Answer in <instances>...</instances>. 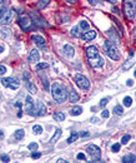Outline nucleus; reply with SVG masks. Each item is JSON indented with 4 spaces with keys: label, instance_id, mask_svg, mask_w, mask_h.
<instances>
[{
    "label": "nucleus",
    "instance_id": "nucleus-52",
    "mask_svg": "<svg viewBox=\"0 0 136 163\" xmlns=\"http://www.w3.org/2000/svg\"><path fill=\"white\" fill-rule=\"evenodd\" d=\"M58 162H61V163H64V162H67V161H65V159H63V158H59V159H58Z\"/></svg>",
    "mask_w": 136,
    "mask_h": 163
},
{
    "label": "nucleus",
    "instance_id": "nucleus-53",
    "mask_svg": "<svg viewBox=\"0 0 136 163\" xmlns=\"http://www.w3.org/2000/svg\"><path fill=\"white\" fill-rule=\"evenodd\" d=\"M3 52H4V46L0 44V53H3Z\"/></svg>",
    "mask_w": 136,
    "mask_h": 163
},
{
    "label": "nucleus",
    "instance_id": "nucleus-46",
    "mask_svg": "<svg viewBox=\"0 0 136 163\" xmlns=\"http://www.w3.org/2000/svg\"><path fill=\"white\" fill-rule=\"evenodd\" d=\"M126 84H127V87H132V85H134V82H132L131 79H129V80L126 82Z\"/></svg>",
    "mask_w": 136,
    "mask_h": 163
},
{
    "label": "nucleus",
    "instance_id": "nucleus-20",
    "mask_svg": "<svg viewBox=\"0 0 136 163\" xmlns=\"http://www.w3.org/2000/svg\"><path fill=\"white\" fill-rule=\"evenodd\" d=\"M25 85H26V89L29 90V92H30L31 94H35V93L38 92L36 85H35V84H33V83H31V82H29V80H28V82H26V84H25Z\"/></svg>",
    "mask_w": 136,
    "mask_h": 163
},
{
    "label": "nucleus",
    "instance_id": "nucleus-2",
    "mask_svg": "<svg viewBox=\"0 0 136 163\" xmlns=\"http://www.w3.org/2000/svg\"><path fill=\"white\" fill-rule=\"evenodd\" d=\"M124 13L129 20H134L136 16V0H124Z\"/></svg>",
    "mask_w": 136,
    "mask_h": 163
},
{
    "label": "nucleus",
    "instance_id": "nucleus-33",
    "mask_svg": "<svg viewBox=\"0 0 136 163\" xmlns=\"http://www.w3.org/2000/svg\"><path fill=\"white\" fill-rule=\"evenodd\" d=\"M109 100H110V98H102V99H101V102L99 103V107H100V108H104V107H105L107 103H109Z\"/></svg>",
    "mask_w": 136,
    "mask_h": 163
},
{
    "label": "nucleus",
    "instance_id": "nucleus-11",
    "mask_svg": "<svg viewBox=\"0 0 136 163\" xmlns=\"http://www.w3.org/2000/svg\"><path fill=\"white\" fill-rule=\"evenodd\" d=\"M0 37H1L4 40H10L13 37V30L9 28V25H4L1 29H0Z\"/></svg>",
    "mask_w": 136,
    "mask_h": 163
},
{
    "label": "nucleus",
    "instance_id": "nucleus-50",
    "mask_svg": "<svg viewBox=\"0 0 136 163\" xmlns=\"http://www.w3.org/2000/svg\"><path fill=\"white\" fill-rule=\"evenodd\" d=\"M3 138H4V132L0 129V139H3Z\"/></svg>",
    "mask_w": 136,
    "mask_h": 163
},
{
    "label": "nucleus",
    "instance_id": "nucleus-1",
    "mask_svg": "<svg viewBox=\"0 0 136 163\" xmlns=\"http://www.w3.org/2000/svg\"><path fill=\"white\" fill-rule=\"evenodd\" d=\"M51 94H53V98L56 103L61 104L64 103L65 100L67 99V90H66V87L61 84V83H54L51 85Z\"/></svg>",
    "mask_w": 136,
    "mask_h": 163
},
{
    "label": "nucleus",
    "instance_id": "nucleus-15",
    "mask_svg": "<svg viewBox=\"0 0 136 163\" xmlns=\"http://www.w3.org/2000/svg\"><path fill=\"white\" fill-rule=\"evenodd\" d=\"M95 37H96V31H94V30H88V31H85L84 34H81V39L85 42L94 40Z\"/></svg>",
    "mask_w": 136,
    "mask_h": 163
},
{
    "label": "nucleus",
    "instance_id": "nucleus-27",
    "mask_svg": "<svg viewBox=\"0 0 136 163\" xmlns=\"http://www.w3.org/2000/svg\"><path fill=\"white\" fill-rule=\"evenodd\" d=\"M80 28L83 29L84 31L90 30V25H89V23H88L86 20H81V21H80Z\"/></svg>",
    "mask_w": 136,
    "mask_h": 163
},
{
    "label": "nucleus",
    "instance_id": "nucleus-44",
    "mask_svg": "<svg viewBox=\"0 0 136 163\" xmlns=\"http://www.w3.org/2000/svg\"><path fill=\"white\" fill-rule=\"evenodd\" d=\"M79 136H80V137H88L89 132H81V133H79Z\"/></svg>",
    "mask_w": 136,
    "mask_h": 163
},
{
    "label": "nucleus",
    "instance_id": "nucleus-48",
    "mask_svg": "<svg viewBox=\"0 0 136 163\" xmlns=\"http://www.w3.org/2000/svg\"><path fill=\"white\" fill-rule=\"evenodd\" d=\"M112 12H114V13H116V14H117V13H119V14H120V10H119V9H117V8H116V6H114V8H112Z\"/></svg>",
    "mask_w": 136,
    "mask_h": 163
},
{
    "label": "nucleus",
    "instance_id": "nucleus-6",
    "mask_svg": "<svg viewBox=\"0 0 136 163\" xmlns=\"http://www.w3.org/2000/svg\"><path fill=\"white\" fill-rule=\"evenodd\" d=\"M88 153L90 154L92 158V161H90V162H99L100 158H101V149H100L98 146H95V144H90V146L88 147Z\"/></svg>",
    "mask_w": 136,
    "mask_h": 163
},
{
    "label": "nucleus",
    "instance_id": "nucleus-45",
    "mask_svg": "<svg viewBox=\"0 0 136 163\" xmlns=\"http://www.w3.org/2000/svg\"><path fill=\"white\" fill-rule=\"evenodd\" d=\"M131 65H132V61H130V63H125L124 64V69H126V68L129 67V68H130L131 67Z\"/></svg>",
    "mask_w": 136,
    "mask_h": 163
},
{
    "label": "nucleus",
    "instance_id": "nucleus-5",
    "mask_svg": "<svg viewBox=\"0 0 136 163\" xmlns=\"http://www.w3.org/2000/svg\"><path fill=\"white\" fill-rule=\"evenodd\" d=\"M18 24H19V27L23 29L24 31H30L31 29H33V20L30 19L29 16H19V19H18Z\"/></svg>",
    "mask_w": 136,
    "mask_h": 163
},
{
    "label": "nucleus",
    "instance_id": "nucleus-4",
    "mask_svg": "<svg viewBox=\"0 0 136 163\" xmlns=\"http://www.w3.org/2000/svg\"><path fill=\"white\" fill-rule=\"evenodd\" d=\"M74 80H75V84H76L80 89H83V90H89L90 89V82H89V79L85 77V75L75 74Z\"/></svg>",
    "mask_w": 136,
    "mask_h": 163
},
{
    "label": "nucleus",
    "instance_id": "nucleus-24",
    "mask_svg": "<svg viewBox=\"0 0 136 163\" xmlns=\"http://www.w3.org/2000/svg\"><path fill=\"white\" fill-rule=\"evenodd\" d=\"M81 113H83V107H74L73 109L70 110V114L74 115V117H75V115L81 114Z\"/></svg>",
    "mask_w": 136,
    "mask_h": 163
},
{
    "label": "nucleus",
    "instance_id": "nucleus-56",
    "mask_svg": "<svg viewBox=\"0 0 136 163\" xmlns=\"http://www.w3.org/2000/svg\"><path fill=\"white\" fill-rule=\"evenodd\" d=\"M134 75H135V77H136V69H135V72H134Z\"/></svg>",
    "mask_w": 136,
    "mask_h": 163
},
{
    "label": "nucleus",
    "instance_id": "nucleus-10",
    "mask_svg": "<svg viewBox=\"0 0 136 163\" xmlns=\"http://www.w3.org/2000/svg\"><path fill=\"white\" fill-rule=\"evenodd\" d=\"M13 16H14L13 10L8 9L4 14H3V16L0 18V24H1V25H9L13 21Z\"/></svg>",
    "mask_w": 136,
    "mask_h": 163
},
{
    "label": "nucleus",
    "instance_id": "nucleus-39",
    "mask_svg": "<svg viewBox=\"0 0 136 163\" xmlns=\"http://www.w3.org/2000/svg\"><path fill=\"white\" fill-rule=\"evenodd\" d=\"M101 117H102V118H109V117H110V112H109V110H106V109H105V110H102Z\"/></svg>",
    "mask_w": 136,
    "mask_h": 163
},
{
    "label": "nucleus",
    "instance_id": "nucleus-38",
    "mask_svg": "<svg viewBox=\"0 0 136 163\" xmlns=\"http://www.w3.org/2000/svg\"><path fill=\"white\" fill-rule=\"evenodd\" d=\"M41 157V153L40 152H33V154H31V158L36 159V158H40Z\"/></svg>",
    "mask_w": 136,
    "mask_h": 163
},
{
    "label": "nucleus",
    "instance_id": "nucleus-47",
    "mask_svg": "<svg viewBox=\"0 0 136 163\" xmlns=\"http://www.w3.org/2000/svg\"><path fill=\"white\" fill-rule=\"evenodd\" d=\"M24 78L26 79V80H29V78H30V74H29V73H24Z\"/></svg>",
    "mask_w": 136,
    "mask_h": 163
},
{
    "label": "nucleus",
    "instance_id": "nucleus-49",
    "mask_svg": "<svg viewBox=\"0 0 136 163\" xmlns=\"http://www.w3.org/2000/svg\"><path fill=\"white\" fill-rule=\"evenodd\" d=\"M66 3H69V4H75L76 3V0H65Z\"/></svg>",
    "mask_w": 136,
    "mask_h": 163
},
{
    "label": "nucleus",
    "instance_id": "nucleus-3",
    "mask_svg": "<svg viewBox=\"0 0 136 163\" xmlns=\"http://www.w3.org/2000/svg\"><path fill=\"white\" fill-rule=\"evenodd\" d=\"M104 50L105 53L109 55V58H111L112 60H119L120 59V52L117 49V46L114 44L111 40H106L104 44Z\"/></svg>",
    "mask_w": 136,
    "mask_h": 163
},
{
    "label": "nucleus",
    "instance_id": "nucleus-43",
    "mask_svg": "<svg viewBox=\"0 0 136 163\" xmlns=\"http://www.w3.org/2000/svg\"><path fill=\"white\" fill-rule=\"evenodd\" d=\"M88 1H89V4H91V5H96L100 0H88Z\"/></svg>",
    "mask_w": 136,
    "mask_h": 163
},
{
    "label": "nucleus",
    "instance_id": "nucleus-22",
    "mask_svg": "<svg viewBox=\"0 0 136 163\" xmlns=\"http://www.w3.org/2000/svg\"><path fill=\"white\" fill-rule=\"evenodd\" d=\"M61 134H63V129L61 128H58L55 130V134L53 136V138H51V143H55L56 140H58L60 137H61Z\"/></svg>",
    "mask_w": 136,
    "mask_h": 163
},
{
    "label": "nucleus",
    "instance_id": "nucleus-17",
    "mask_svg": "<svg viewBox=\"0 0 136 163\" xmlns=\"http://www.w3.org/2000/svg\"><path fill=\"white\" fill-rule=\"evenodd\" d=\"M64 53H65V55L66 57H69V58H73L74 57V54H75V49H74V46L73 45H70V44H65L64 45Z\"/></svg>",
    "mask_w": 136,
    "mask_h": 163
},
{
    "label": "nucleus",
    "instance_id": "nucleus-42",
    "mask_svg": "<svg viewBox=\"0 0 136 163\" xmlns=\"http://www.w3.org/2000/svg\"><path fill=\"white\" fill-rule=\"evenodd\" d=\"M76 158H77V159H81V161H85V159H86V157H85L84 153H79V154L76 155Z\"/></svg>",
    "mask_w": 136,
    "mask_h": 163
},
{
    "label": "nucleus",
    "instance_id": "nucleus-58",
    "mask_svg": "<svg viewBox=\"0 0 136 163\" xmlns=\"http://www.w3.org/2000/svg\"><path fill=\"white\" fill-rule=\"evenodd\" d=\"M0 99H1V95H0Z\"/></svg>",
    "mask_w": 136,
    "mask_h": 163
},
{
    "label": "nucleus",
    "instance_id": "nucleus-12",
    "mask_svg": "<svg viewBox=\"0 0 136 163\" xmlns=\"http://www.w3.org/2000/svg\"><path fill=\"white\" fill-rule=\"evenodd\" d=\"M35 112H36V115H39V117H42V115L46 114L48 109H46V106L41 100H38V102L35 103Z\"/></svg>",
    "mask_w": 136,
    "mask_h": 163
},
{
    "label": "nucleus",
    "instance_id": "nucleus-30",
    "mask_svg": "<svg viewBox=\"0 0 136 163\" xmlns=\"http://www.w3.org/2000/svg\"><path fill=\"white\" fill-rule=\"evenodd\" d=\"M114 113H115L116 115H121L124 114V108L121 106H116L115 108H114Z\"/></svg>",
    "mask_w": 136,
    "mask_h": 163
},
{
    "label": "nucleus",
    "instance_id": "nucleus-34",
    "mask_svg": "<svg viewBox=\"0 0 136 163\" xmlns=\"http://www.w3.org/2000/svg\"><path fill=\"white\" fill-rule=\"evenodd\" d=\"M130 139H131V137H130V136H129V134H125L123 138H121V144H127Z\"/></svg>",
    "mask_w": 136,
    "mask_h": 163
},
{
    "label": "nucleus",
    "instance_id": "nucleus-19",
    "mask_svg": "<svg viewBox=\"0 0 136 163\" xmlns=\"http://www.w3.org/2000/svg\"><path fill=\"white\" fill-rule=\"evenodd\" d=\"M121 162L124 163H135L136 162V157L134 154H126L121 158Z\"/></svg>",
    "mask_w": 136,
    "mask_h": 163
},
{
    "label": "nucleus",
    "instance_id": "nucleus-32",
    "mask_svg": "<svg viewBox=\"0 0 136 163\" xmlns=\"http://www.w3.org/2000/svg\"><path fill=\"white\" fill-rule=\"evenodd\" d=\"M49 68V64L48 63H39L36 65V69L38 70H44V69H48Z\"/></svg>",
    "mask_w": 136,
    "mask_h": 163
},
{
    "label": "nucleus",
    "instance_id": "nucleus-7",
    "mask_svg": "<svg viewBox=\"0 0 136 163\" xmlns=\"http://www.w3.org/2000/svg\"><path fill=\"white\" fill-rule=\"evenodd\" d=\"M25 112H26V113L29 114V115H33V117H35V115H36L34 100H33V98H31L30 95H28L26 99H25Z\"/></svg>",
    "mask_w": 136,
    "mask_h": 163
},
{
    "label": "nucleus",
    "instance_id": "nucleus-55",
    "mask_svg": "<svg viewBox=\"0 0 136 163\" xmlns=\"http://www.w3.org/2000/svg\"><path fill=\"white\" fill-rule=\"evenodd\" d=\"M134 35H135V39H136V28L134 29Z\"/></svg>",
    "mask_w": 136,
    "mask_h": 163
},
{
    "label": "nucleus",
    "instance_id": "nucleus-37",
    "mask_svg": "<svg viewBox=\"0 0 136 163\" xmlns=\"http://www.w3.org/2000/svg\"><path fill=\"white\" fill-rule=\"evenodd\" d=\"M0 159H1L3 162H5V163L10 162V158H9V155H6V154H1V155H0Z\"/></svg>",
    "mask_w": 136,
    "mask_h": 163
},
{
    "label": "nucleus",
    "instance_id": "nucleus-26",
    "mask_svg": "<svg viewBox=\"0 0 136 163\" xmlns=\"http://www.w3.org/2000/svg\"><path fill=\"white\" fill-rule=\"evenodd\" d=\"M51 1V0H39V4H38V8L39 9H44L45 6H48L49 5V3Z\"/></svg>",
    "mask_w": 136,
    "mask_h": 163
},
{
    "label": "nucleus",
    "instance_id": "nucleus-28",
    "mask_svg": "<svg viewBox=\"0 0 136 163\" xmlns=\"http://www.w3.org/2000/svg\"><path fill=\"white\" fill-rule=\"evenodd\" d=\"M71 35L75 38H81V34H80V29H79L77 27L73 28V30H71Z\"/></svg>",
    "mask_w": 136,
    "mask_h": 163
},
{
    "label": "nucleus",
    "instance_id": "nucleus-16",
    "mask_svg": "<svg viewBox=\"0 0 136 163\" xmlns=\"http://www.w3.org/2000/svg\"><path fill=\"white\" fill-rule=\"evenodd\" d=\"M80 100V95H79V93L76 92V90L74 89H70L69 90V102L71 103H76Z\"/></svg>",
    "mask_w": 136,
    "mask_h": 163
},
{
    "label": "nucleus",
    "instance_id": "nucleus-23",
    "mask_svg": "<svg viewBox=\"0 0 136 163\" xmlns=\"http://www.w3.org/2000/svg\"><path fill=\"white\" fill-rule=\"evenodd\" d=\"M79 133H76V132H71V136L69 137V138H67V140H66V143L67 144H71V143H74L75 140H76L77 138H79Z\"/></svg>",
    "mask_w": 136,
    "mask_h": 163
},
{
    "label": "nucleus",
    "instance_id": "nucleus-51",
    "mask_svg": "<svg viewBox=\"0 0 136 163\" xmlns=\"http://www.w3.org/2000/svg\"><path fill=\"white\" fill-rule=\"evenodd\" d=\"M91 122H92V123H95V122H98V118H96V117H94V118H91Z\"/></svg>",
    "mask_w": 136,
    "mask_h": 163
},
{
    "label": "nucleus",
    "instance_id": "nucleus-36",
    "mask_svg": "<svg viewBox=\"0 0 136 163\" xmlns=\"http://www.w3.org/2000/svg\"><path fill=\"white\" fill-rule=\"evenodd\" d=\"M38 148H39V144L35 143V142H33V143L29 144V151H36Z\"/></svg>",
    "mask_w": 136,
    "mask_h": 163
},
{
    "label": "nucleus",
    "instance_id": "nucleus-35",
    "mask_svg": "<svg viewBox=\"0 0 136 163\" xmlns=\"http://www.w3.org/2000/svg\"><path fill=\"white\" fill-rule=\"evenodd\" d=\"M120 148H121V144H120V143H115V144H112L111 151L116 153V152H119V151H120Z\"/></svg>",
    "mask_w": 136,
    "mask_h": 163
},
{
    "label": "nucleus",
    "instance_id": "nucleus-13",
    "mask_svg": "<svg viewBox=\"0 0 136 163\" xmlns=\"http://www.w3.org/2000/svg\"><path fill=\"white\" fill-rule=\"evenodd\" d=\"M31 40H33L35 44L39 46V48H42V46H45V45H46L45 38L42 37V35H40V34H34L33 37H31Z\"/></svg>",
    "mask_w": 136,
    "mask_h": 163
},
{
    "label": "nucleus",
    "instance_id": "nucleus-57",
    "mask_svg": "<svg viewBox=\"0 0 136 163\" xmlns=\"http://www.w3.org/2000/svg\"><path fill=\"white\" fill-rule=\"evenodd\" d=\"M5 1V0H0V3H4Z\"/></svg>",
    "mask_w": 136,
    "mask_h": 163
},
{
    "label": "nucleus",
    "instance_id": "nucleus-41",
    "mask_svg": "<svg viewBox=\"0 0 136 163\" xmlns=\"http://www.w3.org/2000/svg\"><path fill=\"white\" fill-rule=\"evenodd\" d=\"M6 73V67L5 65H0V75L5 74Z\"/></svg>",
    "mask_w": 136,
    "mask_h": 163
},
{
    "label": "nucleus",
    "instance_id": "nucleus-8",
    "mask_svg": "<svg viewBox=\"0 0 136 163\" xmlns=\"http://www.w3.org/2000/svg\"><path fill=\"white\" fill-rule=\"evenodd\" d=\"M1 84L4 87H6V88H10V89L15 90V89L19 88L20 83H19V80H16L15 78H3L1 79Z\"/></svg>",
    "mask_w": 136,
    "mask_h": 163
},
{
    "label": "nucleus",
    "instance_id": "nucleus-40",
    "mask_svg": "<svg viewBox=\"0 0 136 163\" xmlns=\"http://www.w3.org/2000/svg\"><path fill=\"white\" fill-rule=\"evenodd\" d=\"M42 83H44V87L46 90H49V84H48V79H46V77H42Z\"/></svg>",
    "mask_w": 136,
    "mask_h": 163
},
{
    "label": "nucleus",
    "instance_id": "nucleus-31",
    "mask_svg": "<svg viewBox=\"0 0 136 163\" xmlns=\"http://www.w3.org/2000/svg\"><path fill=\"white\" fill-rule=\"evenodd\" d=\"M124 106L125 107H131L132 106V98L131 97H125L124 98Z\"/></svg>",
    "mask_w": 136,
    "mask_h": 163
},
{
    "label": "nucleus",
    "instance_id": "nucleus-18",
    "mask_svg": "<svg viewBox=\"0 0 136 163\" xmlns=\"http://www.w3.org/2000/svg\"><path fill=\"white\" fill-rule=\"evenodd\" d=\"M96 54H99V50L96 49V46L91 45V46H88V48H86V55H88V58H91V57L96 55Z\"/></svg>",
    "mask_w": 136,
    "mask_h": 163
},
{
    "label": "nucleus",
    "instance_id": "nucleus-21",
    "mask_svg": "<svg viewBox=\"0 0 136 163\" xmlns=\"http://www.w3.org/2000/svg\"><path fill=\"white\" fill-rule=\"evenodd\" d=\"M24 136H25L24 129H18V130H15V133H14V138L16 140H21L24 138Z\"/></svg>",
    "mask_w": 136,
    "mask_h": 163
},
{
    "label": "nucleus",
    "instance_id": "nucleus-54",
    "mask_svg": "<svg viewBox=\"0 0 136 163\" xmlns=\"http://www.w3.org/2000/svg\"><path fill=\"white\" fill-rule=\"evenodd\" d=\"M107 1H109V3H111V4H115V3H116V0H107Z\"/></svg>",
    "mask_w": 136,
    "mask_h": 163
},
{
    "label": "nucleus",
    "instance_id": "nucleus-25",
    "mask_svg": "<svg viewBox=\"0 0 136 163\" xmlns=\"http://www.w3.org/2000/svg\"><path fill=\"white\" fill-rule=\"evenodd\" d=\"M53 118H54V121H58V122H63L64 119H65V114L64 113H54V115H53Z\"/></svg>",
    "mask_w": 136,
    "mask_h": 163
},
{
    "label": "nucleus",
    "instance_id": "nucleus-14",
    "mask_svg": "<svg viewBox=\"0 0 136 163\" xmlns=\"http://www.w3.org/2000/svg\"><path fill=\"white\" fill-rule=\"evenodd\" d=\"M28 60H29L30 64H34L36 63V61L40 60V54H39V50L38 49H33L29 54V58H28Z\"/></svg>",
    "mask_w": 136,
    "mask_h": 163
},
{
    "label": "nucleus",
    "instance_id": "nucleus-9",
    "mask_svg": "<svg viewBox=\"0 0 136 163\" xmlns=\"http://www.w3.org/2000/svg\"><path fill=\"white\" fill-rule=\"evenodd\" d=\"M89 63L92 68H101L104 65V58L100 54H96V55L89 58Z\"/></svg>",
    "mask_w": 136,
    "mask_h": 163
},
{
    "label": "nucleus",
    "instance_id": "nucleus-29",
    "mask_svg": "<svg viewBox=\"0 0 136 163\" xmlns=\"http://www.w3.org/2000/svg\"><path fill=\"white\" fill-rule=\"evenodd\" d=\"M33 132H34V134H41L42 133V127L41 125H39V124H36V125H34V128H33Z\"/></svg>",
    "mask_w": 136,
    "mask_h": 163
}]
</instances>
